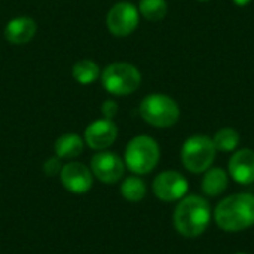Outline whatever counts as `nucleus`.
I'll return each instance as SVG.
<instances>
[{
    "label": "nucleus",
    "instance_id": "nucleus-8",
    "mask_svg": "<svg viewBox=\"0 0 254 254\" xmlns=\"http://www.w3.org/2000/svg\"><path fill=\"white\" fill-rule=\"evenodd\" d=\"M91 171L100 182L112 185L122 179L125 171V164L116 153L101 150L95 156H92Z\"/></svg>",
    "mask_w": 254,
    "mask_h": 254
},
{
    "label": "nucleus",
    "instance_id": "nucleus-14",
    "mask_svg": "<svg viewBox=\"0 0 254 254\" xmlns=\"http://www.w3.org/2000/svg\"><path fill=\"white\" fill-rule=\"evenodd\" d=\"M83 138L79 134L74 132H68V134H63L61 137L57 138L55 141V155L60 159H74L77 156H80V153L83 152Z\"/></svg>",
    "mask_w": 254,
    "mask_h": 254
},
{
    "label": "nucleus",
    "instance_id": "nucleus-5",
    "mask_svg": "<svg viewBox=\"0 0 254 254\" xmlns=\"http://www.w3.org/2000/svg\"><path fill=\"white\" fill-rule=\"evenodd\" d=\"M141 118L156 128H170L180 118L179 104L165 94H150L140 104Z\"/></svg>",
    "mask_w": 254,
    "mask_h": 254
},
{
    "label": "nucleus",
    "instance_id": "nucleus-12",
    "mask_svg": "<svg viewBox=\"0 0 254 254\" xmlns=\"http://www.w3.org/2000/svg\"><path fill=\"white\" fill-rule=\"evenodd\" d=\"M229 174L241 185L254 182V152L252 149H241L235 152L229 161Z\"/></svg>",
    "mask_w": 254,
    "mask_h": 254
},
{
    "label": "nucleus",
    "instance_id": "nucleus-6",
    "mask_svg": "<svg viewBox=\"0 0 254 254\" xmlns=\"http://www.w3.org/2000/svg\"><path fill=\"white\" fill-rule=\"evenodd\" d=\"M217 149L213 138L207 135H192L182 146V162L190 173H204L211 167Z\"/></svg>",
    "mask_w": 254,
    "mask_h": 254
},
{
    "label": "nucleus",
    "instance_id": "nucleus-1",
    "mask_svg": "<svg viewBox=\"0 0 254 254\" xmlns=\"http://www.w3.org/2000/svg\"><path fill=\"white\" fill-rule=\"evenodd\" d=\"M219 228L226 232H238L254 225V196L237 193L225 198L214 211Z\"/></svg>",
    "mask_w": 254,
    "mask_h": 254
},
{
    "label": "nucleus",
    "instance_id": "nucleus-18",
    "mask_svg": "<svg viewBox=\"0 0 254 254\" xmlns=\"http://www.w3.org/2000/svg\"><path fill=\"white\" fill-rule=\"evenodd\" d=\"M122 196L129 202H138L146 196V185L138 177H128L121 186Z\"/></svg>",
    "mask_w": 254,
    "mask_h": 254
},
{
    "label": "nucleus",
    "instance_id": "nucleus-13",
    "mask_svg": "<svg viewBox=\"0 0 254 254\" xmlns=\"http://www.w3.org/2000/svg\"><path fill=\"white\" fill-rule=\"evenodd\" d=\"M37 31V24L30 16H16L12 18L4 27V37L12 45L28 43Z\"/></svg>",
    "mask_w": 254,
    "mask_h": 254
},
{
    "label": "nucleus",
    "instance_id": "nucleus-22",
    "mask_svg": "<svg viewBox=\"0 0 254 254\" xmlns=\"http://www.w3.org/2000/svg\"><path fill=\"white\" fill-rule=\"evenodd\" d=\"M250 1H252V0H234V3H235L237 6H247Z\"/></svg>",
    "mask_w": 254,
    "mask_h": 254
},
{
    "label": "nucleus",
    "instance_id": "nucleus-4",
    "mask_svg": "<svg viewBox=\"0 0 254 254\" xmlns=\"http://www.w3.org/2000/svg\"><path fill=\"white\" fill-rule=\"evenodd\" d=\"M159 156V146L152 137L137 135L125 149V165L135 174H147L158 165Z\"/></svg>",
    "mask_w": 254,
    "mask_h": 254
},
{
    "label": "nucleus",
    "instance_id": "nucleus-15",
    "mask_svg": "<svg viewBox=\"0 0 254 254\" xmlns=\"http://www.w3.org/2000/svg\"><path fill=\"white\" fill-rule=\"evenodd\" d=\"M229 179L225 170L222 168H211L205 173L202 180V190L208 196H217L223 193L228 188Z\"/></svg>",
    "mask_w": 254,
    "mask_h": 254
},
{
    "label": "nucleus",
    "instance_id": "nucleus-19",
    "mask_svg": "<svg viewBox=\"0 0 254 254\" xmlns=\"http://www.w3.org/2000/svg\"><path fill=\"white\" fill-rule=\"evenodd\" d=\"M213 143L217 150L222 152H232L240 144V134L234 128H223L216 132Z\"/></svg>",
    "mask_w": 254,
    "mask_h": 254
},
{
    "label": "nucleus",
    "instance_id": "nucleus-11",
    "mask_svg": "<svg viewBox=\"0 0 254 254\" xmlns=\"http://www.w3.org/2000/svg\"><path fill=\"white\" fill-rule=\"evenodd\" d=\"M118 137V127L112 119H98L85 129V143L94 150H104L110 147Z\"/></svg>",
    "mask_w": 254,
    "mask_h": 254
},
{
    "label": "nucleus",
    "instance_id": "nucleus-23",
    "mask_svg": "<svg viewBox=\"0 0 254 254\" xmlns=\"http://www.w3.org/2000/svg\"><path fill=\"white\" fill-rule=\"evenodd\" d=\"M198 1H202V3H205V1H210V0H198Z\"/></svg>",
    "mask_w": 254,
    "mask_h": 254
},
{
    "label": "nucleus",
    "instance_id": "nucleus-9",
    "mask_svg": "<svg viewBox=\"0 0 254 254\" xmlns=\"http://www.w3.org/2000/svg\"><path fill=\"white\" fill-rule=\"evenodd\" d=\"M153 192L161 201H179L188 192V180L179 171H164L153 180Z\"/></svg>",
    "mask_w": 254,
    "mask_h": 254
},
{
    "label": "nucleus",
    "instance_id": "nucleus-17",
    "mask_svg": "<svg viewBox=\"0 0 254 254\" xmlns=\"http://www.w3.org/2000/svg\"><path fill=\"white\" fill-rule=\"evenodd\" d=\"M167 10L168 4L165 0H140L138 3V12L147 21H161L162 18H165Z\"/></svg>",
    "mask_w": 254,
    "mask_h": 254
},
{
    "label": "nucleus",
    "instance_id": "nucleus-24",
    "mask_svg": "<svg viewBox=\"0 0 254 254\" xmlns=\"http://www.w3.org/2000/svg\"><path fill=\"white\" fill-rule=\"evenodd\" d=\"M235 254H246V253H235Z\"/></svg>",
    "mask_w": 254,
    "mask_h": 254
},
{
    "label": "nucleus",
    "instance_id": "nucleus-16",
    "mask_svg": "<svg viewBox=\"0 0 254 254\" xmlns=\"http://www.w3.org/2000/svg\"><path fill=\"white\" fill-rule=\"evenodd\" d=\"M74 80L80 85H91L100 76V67L92 60H79L71 68Z\"/></svg>",
    "mask_w": 254,
    "mask_h": 254
},
{
    "label": "nucleus",
    "instance_id": "nucleus-20",
    "mask_svg": "<svg viewBox=\"0 0 254 254\" xmlns=\"http://www.w3.org/2000/svg\"><path fill=\"white\" fill-rule=\"evenodd\" d=\"M61 162H60V158H51L48 159L45 164H43V171L48 174V176H55L61 171Z\"/></svg>",
    "mask_w": 254,
    "mask_h": 254
},
{
    "label": "nucleus",
    "instance_id": "nucleus-3",
    "mask_svg": "<svg viewBox=\"0 0 254 254\" xmlns=\"http://www.w3.org/2000/svg\"><path fill=\"white\" fill-rule=\"evenodd\" d=\"M103 88L113 95H129L135 92L141 83L138 68L129 63H112L101 73Z\"/></svg>",
    "mask_w": 254,
    "mask_h": 254
},
{
    "label": "nucleus",
    "instance_id": "nucleus-2",
    "mask_svg": "<svg viewBox=\"0 0 254 254\" xmlns=\"http://www.w3.org/2000/svg\"><path fill=\"white\" fill-rule=\"evenodd\" d=\"M210 204L201 196H188L180 201L174 211V226L177 232L188 238L199 237L210 225Z\"/></svg>",
    "mask_w": 254,
    "mask_h": 254
},
{
    "label": "nucleus",
    "instance_id": "nucleus-21",
    "mask_svg": "<svg viewBox=\"0 0 254 254\" xmlns=\"http://www.w3.org/2000/svg\"><path fill=\"white\" fill-rule=\"evenodd\" d=\"M101 112L106 119H113L118 113V104L113 100H106L101 104Z\"/></svg>",
    "mask_w": 254,
    "mask_h": 254
},
{
    "label": "nucleus",
    "instance_id": "nucleus-7",
    "mask_svg": "<svg viewBox=\"0 0 254 254\" xmlns=\"http://www.w3.org/2000/svg\"><path fill=\"white\" fill-rule=\"evenodd\" d=\"M140 12L129 1H119L107 12L106 24L109 31L116 37H127L138 27Z\"/></svg>",
    "mask_w": 254,
    "mask_h": 254
},
{
    "label": "nucleus",
    "instance_id": "nucleus-10",
    "mask_svg": "<svg viewBox=\"0 0 254 254\" xmlns=\"http://www.w3.org/2000/svg\"><path fill=\"white\" fill-rule=\"evenodd\" d=\"M60 179L64 188L73 193H85L92 188L94 174L82 162H68L60 171Z\"/></svg>",
    "mask_w": 254,
    "mask_h": 254
}]
</instances>
